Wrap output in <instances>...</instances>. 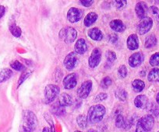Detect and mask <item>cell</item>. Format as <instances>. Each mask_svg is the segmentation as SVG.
<instances>
[{
	"mask_svg": "<svg viewBox=\"0 0 159 132\" xmlns=\"http://www.w3.org/2000/svg\"><path fill=\"white\" fill-rule=\"evenodd\" d=\"M38 124V119L34 112L24 110L20 126V132H33Z\"/></svg>",
	"mask_w": 159,
	"mask_h": 132,
	"instance_id": "cell-1",
	"label": "cell"
},
{
	"mask_svg": "<svg viewBox=\"0 0 159 132\" xmlns=\"http://www.w3.org/2000/svg\"><path fill=\"white\" fill-rule=\"evenodd\" d=\"M106 109L102 104L93 105L89 108L88 113V120L91 124H97L101 122L105 117Z\"/></svg>",
	"mask_w": 159,
	"mask_h": 132,
	"instance_id": "cell-2",
	"label": "cell"
},
{
	"mask_svg": "<svg viewBox=\"0 0 159 132\" xmlns=\"http://www.w3.org/2000/svg\"><path fill=\"white\" fill-rule=\"evenodd\" d=\"M154 125V118L151 114L145 115L138 120L135 132H150Z\"/></svg>",
	"mask_w": 159,
	"mask_h": 132,
	"instance_id": "cell-3",
	"label": "cell"
},
{
	"mask_svg": "<svg viewBox=\"0 0 159 132\" xmlns=\"http://www.w3.org/2000/svg\"><path fill=\"white\" fill-rule=\"evenodd\" d=\"M59 38L66 44H71L77 37V32L73 27H66L59 31Z\"/></svg>",
	"mask_w": 159,
	"mask_h": 132,
	"instance_id": "cell-4",
	"label": "cell"
},
{
	"mask_svg": "<svg viewBox=\"0 0 159 132\" xmlns=\"http://www.w3.org/2000/svg\"><path fill=\"white\" fill-rule=\"evenodd\" d=\"M59 86L54 84H48L45 86V99L46 104H50L55 100V99L59 94Z\"/></svg>",
	"mask_w": 159,
	"mask_h": 132,
	"instance_id": "cell-5",
	"label": "cell"
},
{
	"mask_svg": "<svg viewBox=\"0 0 159 132\" xmlns=\"http://www.w3.org/2000/svg\"><path fill=\"white\" fill-rule=\"evenodd\" d=\"M153 27V19L151 17L143 18L139 21L137 24V30H138L139 34L140 35H144L147 33L151 30V29Z\"/></svg>",
	"mask_w": 159,
	"mask_h": 132,
	"instance_id": "cell-6",
	"label": "cell"
},
{
	"mask_svg": "<svg viewBox=\"0 0 159 132\" xmlns=\"http://www.w3.org/2000/svg\"><path fill=\"white\" fill-rule=\"evenodd\" d=\"M93 83L91 80L84 82L80 86L79 89H77V96L80 99H86L89 96L91 92V89H92Z\"/></svg>",
	"mask_w": 159,
	"mask_h": 132,
	"instance_id": "cell-7",
	"label": "cell"
},
{
	"mask_svg": "<svg viewBox=\"0 0 159 132\" xmlns=\"http://www.w3.org/2000/svg\"><path fill=\"white\" fill-rule=\"evenodd\" d=\"M84 16V12L82 10L76 8V7H72L69 10L67 13V19L70 23H76L81 19Z\"/></svg>",
	"mask_w": 159,
	"mask_h": 132,
	"instance_id": "cell-8",
	"label": "cell"
},
{
	"mask_svg": "<svg viewBox=\"0 0 159 132\" xmlns=\"http://www.w3.org/2000/svg\"><path fill=\"white\" fill-rule=\"evenodd\" d=\"M101 59H102V51L99 48H94L88 59V64L90 67L92 69L97 67L100 64Z\"/></svg>",
	"mask_w": 159,
	"mask_h": 132,
	"instance_id": "cell-9",
	"label": "cell"
},
{
	"mask_svg": "<svg viewBox=\"0 0 159 132\" xmlns=\"http://www.w3.org/2000/svg\"><path fill=\"white\" fill-rule=\"evenodd\" d=\"M77 56L75 52H70V54L66 56L64 59V66L67 70H72L76 67V64H77Z\"/></svg>",
	"mask_w": 159,
	"mask_h": 132,
	"instance_id": "cell-10",
	"label": "cell"
},
{
	"mask_svg": "<svg viewBox=\"0 0 159 132\" xmlns=\"http://www.w3.org/2000/svg\"><path fill=\"white\" fill-rule=\"evenodd\" d=\"M143 59H144V56H143V53L136 52L129 57L128 63H129V66H131L132 68L138 67L143 63Z\"/></svg>",
	"mask_w": 159,
	"mask_h": 132,
	"instance_id": "cell-11",
	"label": "cell"
},
{
	"mask_svg": "<svg viewBox=\"0 0 159 132\" xmlns=\"http://www.w3.org/2000/svg\"><path fill=\"white\" fill-rule=\"evenodd\" d=\"M77 84L76 75L75 73H71L67 75L63 79V87L66 89H72L76 87Z\"/></svg>",
	"mask_w": 159,
	"mask_h": 132,
	"instance_id": "cell-12",
	"label": "cell"
},
{
	"mask_svg": "<svg viewBox=\"0 0 159 132\" xmlns=\"http://www.w3.org/2000/svg\"><path fill=\"white\" fill-rule=\"evenodd\" d=\"M135 12L137 16L140 19L147 17L148 13V7L144 2H138L136 4Z\"/></svg>",
	"mask_w": 159,
	"mask_h": 132,
	"instance_id": "cell-13",
	"label": "cell"
},
{
	"mask_svg": "<svg viewBox=\"0 0 159 132\" xmlns=\"http://www.w3.org/2000/svg\"><path fill=\"white\" fill-rule=\"evenodd\" d=\"M149 100L145 95H139L134 99V105L138 109H145L148 107Z\"/></svg>",
	"mask_w": 159,
	"mask_h": 132,
	"instance_id": "cell-14",
	"label": "cell"
},
{
	"mask_svg": "<svg viewBox=\"0 0 159 132\" xmlns=\"http://www.w3.org/2000/svg\"><path fill=\"white\" fill-rule=\"evenodd\" d=\"M75 51L79 54H84L88 50V46H87L86 40L84 38L78 39L77 41L75 44Z\"/></svg>",
	"mask_w": 159,
	"mask_h": 132,
	"instance_id": "cell-15",
	"label": "cell"
},
{
	"mask_svg": "<svg viewBox=\"0 0 159 132\" xmlns=\"http://www.w3.org/2000/svg\"><path fill=\"white\" fill-rule=\"evenodd\" d=\"M127 48L131 51L137 50L139 48V39L137 34H131L128 37L127 41Z\"/></svg>",
	"mask_w": 159,
	"mask_h": 132,
	"instance_id": "cell-16",
	"label": "cell"
},
{
	"mask_svg": "<svg viewBox=\"0 0 159 132\" xmlns=\"http://www.w3.org/2000/svg\"><path fill=\"white\" fill-rule=\"evenodd\" d=\"M88 35L92 40L96 41H100L103 38V34L102 32L97 27H94L92 29H90L88 32Z\"/></svg>",
	"mask_w": 159,
	"mask_h": 132,
	"instance_id": "cell-17",
	"label": "cell"
},
{
	"mask_svg": "<svg viewBox=\"0 0 159 132\" xmlns=\"http://www.w3.org/2000/svg\"><path fill=\"white\" fill-rule=\"evenodd\" d=\"M59 104L60 107H70L73 104V100H72L71 96L69 94L63 92L60 95L59 100Z\"/></svg>",
	"mask_w": 159,
	"mask_h": 132,
	"instance_id": "cell-18",
	"label": "cell"
},
{
	"mask_svg": "<svg viewBox=\"0 0 159 132\" xmlns=\"http://www.w3.org/2000/svg\"><path fill=\"white\" fill-rule=\"evenodd\" d=\"M109 26L111 30L116 32H119V33L123 32L125 30V29H126L124 23L120 19H113V20H111L110 22Z\"/></svg>",
	"mask_w": 159,
	"mask_h": 132,
	"instance_id": "cell-19",
	"label": "cell"
},
{
	"mask_svg": "<svg viewBox=\"0 0 159 132\" xmlns=\"http://www.w3.org/2000/svg\"><path fill=\"white\" fill-rule=\"evenodd\" d=\"M98 14L94 12H91V13H88L84 18V26L87 27H91L92 24H94L95 23V21L98 19Z\"/></svg>",
	"mask_w": 159,
	"mask_h": 132,
	"instance_id": "cell-20",
	"label": "cell"
},
{
	"mask_svg": "<svg viewBox=\"0 0 159 132\" xmlns=\"http://www.w3.org/2000/svg\"><path fill=\"white\" fill-rule=\"evenodd\" d=\"M13 75V71L9 68L0 69V83H4L10 79Z\"/></svg>",
	"mask_w": 159,
	"mask_h": 132,
	"instance_id": "cell-21",
	"label": "cell"
},
{
	"mask_svg": "<svg viewBox=\"0 0 159 132\" xmlns=\"http://www.w3.org/2000/svg\"><path fill=\"white\" fill-rule=\"evenodd\" d=\"M9 30H10L12 35L15 37H20L21 36V34H22L21 29L16 25L15 21L10 22V23H9Z\"/></svg>",
	"mask_w": 159,
	"mask_h": 132,
	"instance_id": "cell-22",
	"label": "cell"
},
{
	"mask_svg": "<svg viewBox=\"0 0 159 132\" xmlns=\"http://www.w3.org/2000/svg\"><path fill=\"white\" fill-rule=\"evenodd\" d=\"M157 44V39L155 35L154 34H151L148 35L145 39L144 46L146 48H152L154 46H156Z\"/></svg>",
	"mask_w": 159,
	"mask_h": 132,
	"instance_id": "cell-23",
	"label": "cell"
},
{
	"mask_svg": "<svg viewBox=\"0 0 159 132\" xmlns=\"http://www.w3.org/2000/svg\"><path fill=\"white\" fill-rule=\"evenodd\" d=\"M148 79L149 82L152 83H159V69L158 68H154L151 69L148 73Z\"/></svg>",
	"mask_w": 159,
	"mask_h": 132,
	"instance_id": "cell-24",
	"label": "cell"
},
{
	"mask_svg": "<svg viewBox=\"0 0 159 132\" xmlns=\"http://www.w3.org/2000/svg\"><path fill=\"white\" fill-rule=\"evenodd\" d=\"M132 86L133 89L135 92H142L143 90L145 87V83L144 82L142 81L140 79H135L133 81L132 83Z\"/></svg>",
	"mask_w": 159,
	"mask_h": 132,
	"instance_id": "cell-25",
	"label": "cell"
},
{
	"mask_svg": "<svg viewBox=\"0 0 159 132\" xmlns=\"http://www.w3.org/2000/svg\"><path fill=\"white\" fill-rule=\"evenodd\" d=\"M76 123H77L78 126H79L80 128L85 129L88 127V117H86L84 114H80L76 117Z\"/></svg>",
	"mask_w": 159,
	"mask_h": 132,
	"instance_id": "cell-26",
	"label": "cell"
},
{
	"mask_svg": "<svg viewBox=\"0 0 159 132\" xmlns=\"http://www.w3.org/2000/svg\"><path fill=\"white\" fill-rule=\"evenodd\" d=\"M115 95H116V98L122 102L125 101L127 99V92L124 89H122V88H118L115 92Z\"/></svg>",
	"mask_w": 159,
	"mask_h": 132,
	"instance_id": "cell-27",
	"label": "cell"
},
{
	"mask_svg": "<svg viewBox=\"0 0 159 132\" xmlns=\"http://www.w3.org/2000/svg\"><path fill=\"white\" fill-rule=\"evenodd\" d=\"M148 12L154 19L156 22L159 23V9L155 6H151L149 9H148Z\"/></svg>",
	"mask_w": 159,
	"mask_h": 132,
	"instance_id": "cell-28",
	"label": "cell"
},
{
	"mask_svg": "<svg viewBox=\"0 0 159 132\" xmlns=\"http://www.w3.org/2000/svg\"><path fill=\"white\" fill-rule=\"evenodd\" d=\"M126 124V119L122 114L119 113L116 117V126L118 128H124Z\"/></svg>",
	"mask_w": 159,
	"mask_h": 132,
	"instance_id": "cell-29",
	"label": "cell"
},
{
	"mask_svg": "<svg viewBox=\"0 0 159 132\" xmlns=\"http://www.w3.org/2000/svg\"><path fill=\"white\" fill-rule=\"evenodd\" d=\"M10 66H11V68L13 69H14V70L16 71H19V72L24 71V69H25L24 65L17 60L12 61V62H10Z\"/></svg>",
	"mask_w": 159,
	"mask_h": 132,
	"instance_id": "cell-30",
	"label": "cell"
},
{
	"mask_svg": "<svg viewBox=\"0 0 159 132\" xmlns=\"http://www.w3.org/2000/svg\"><path fill=\"white\" fill-rule=\"evenodd\" d=\"M149 63L151 66H159V52L154 53L151 56L149 60Z\"/></svg>",
	"mask_w": 159,
	"mask_h": 132,
	"instance_id": "cell-31",
	"label": "cell"
},
{
	"mask_svg": "<svg viewBox=\"0 0 159 132\" xmlns=\"http://www.w3.org/2000/svg\"><path fill=\"white\" fill-rule=\"evenodd\" d=\"M105 57H106L107 62L111 64L116 61V54L113 51H107L105 53Z\"/></svg>",
	"mask_w": 159,
	"mask_h": 132,
	"instance_id": "cell-32",
	"label": "cell"
},
{
	"mask_svg": "<svg viewBox=\"0 0 159 132\" xmlns=\"http://www.w3.org/2000/svg\"><path fill=\"white\" fill-rule=\"evenodd\" d=\"M52 111L53 112V113L54 114H56V116H62V115L65 114V109L63 108V107H60L59 104V106H55V107H53L52 108Z\"/></svg>",
	"mask_w": 159,
	"mask_h": 132,
	"instance_id": "cell-33",
	"label": "cell"
},
{
	"mask_svg": "<svg viewBox=\"0 0 159 132\" xmlns=\"http://www.w3.org/2000/svg\"><path fill=\"white\" fill-rule=\"evenodd\" d=\"M111 83H112L111 79L110 78V77L106 76L102 80V82H101V87L104 89H108V88L111 86Z\"/></svg>",
	"mask_w": 159,
	"mask_h": 132,
	"instance_id": "cell-34",
	"label": "cell"
},
{
	"mask_svg": "<svg viewBox=\"0 0 159 132\" xmlns=\"http://www.w3.org/2000/svg\"><path fill=\"white\" fill-rule=\"evenodd\" d=\"M118 73H119V76L121 77V78H126V75H127V69H126V67L124 65H121V66L119 68Z\"/></svg>",
	"mask_w": 159,
	"mask_h": 132,
	"instance_id": "cell-35",
	"label": "cell"
},
{
	"mask_svg": "<svg viewBox=\"0 0 159 132\" xmlns=\"http://www.w3.org/2000/svg\"><path fill=\"white\" fill-rule=\"evenodd\" d=\"M149 111L151 112L152 116L154 115V116L157 117L159 115V109L157 108V107L154 104V103H152V104H151V106H150Z\"/></svg>",
	"mask_w": 159,
	"mask_h": 132,
	"instance_id": "cell-36",
	"label": "cell"
},
{
	"mask_svg": "<svg viewBox=\"0 0 159 132\" xmlns=\"http://www.w3.org/2000/svg\"><path fill=\"white\" fill-rule=\"evenodd\" d=\"M30 75V72H24L22 74H21L20 77L19 79V81H18V86H17L18 87H19V86H20V85L22 84V83H24L27 78H28Z\"/></svg>",
	"mask_w": 159,
	"mask_h": 132,
	"instance_id": "cell-37",
	"label": "cell"
},
{
	"mask_svg": "<svg viewBox=\"0 0 159 132\" xmlns=\"http://www.w3.org/2000/svg\"><path fill=\"white\" fill-rule=\"evenodd\" d=\"M126 0H121V1H116L115 2V6L117 10H122L123 8H124L126 6Z\"/></svg>",
	"mask_w": 159,
	"mask_h": 132,
	"instance_id": "cell-38",
	"label": "cell"
},
{
	"mask_svg": "<svg viewBox=\"0 0 159 132\" xmlns=\"http://www.w3.org/2000/svg\"><path fill=\"white\" fill-rule=\"evenodd\" d=\"M45 120H46L47 122H48V124H50V126H51V132H55L54 123H53V120L52 119L51 116H50L48 113H45Z\"/></svg>",
	"mask_w": 159,
	"mask_h": 132,
	"instance_id": "cell-39",
	"label": "cell"
},
{
	"mask_svg": "<svg viewBox=\"0 0 159 132\" xmlns=\"http://www.w3.org/2000/svg\"><path fill=\"white\" fill-rule=\"evenodd\" d=\"M108 97V95L107 93H105V92H101L98 95L96 96L95 97V101L96 102H102V101L105 100Z\"/></svg>",
	"mask_w": 159,
	"mask_h": 132,
	"instance_id": "cell-40",
	"label": "cell"
},
{
	"mask_svg": "<svg viewBox=\"0 0 159 132\" xmlns=\"http://www.w3.org/2000/svg\"><path fill=\"white\" fill-rule=\"evenodd\" d=\"M80 3L85 7H89L92 6V4L94 3V1L93 0H80Z\"/></svg>",
	"mask_w": 159,
	"mask_h": 132,
	"instance_id": "cell-41",
	"label": "cell"
},
{
	"mask_svg": "<svg viewBox=\"0 0 159 132\" xmlns=\"http://www.w3.org/2000/svg\"><path fill=\"white\" fill-rule=\"evenodd\" d=\"M108 40H109V42H111V43H116L118 40V36L116 35V34H109V35H108Z\"/></svg>",
	"mask_w": 159,
	"mask_h": 132,
	"instance_id": "cell-42",
	"label": "cell"
},
{
	"mask_svg": "<svg viewBox=\"0 0 159 132\" xmlns=\"http://www.w3.org/2000/svg\"><path fill=\"white\" fill-rule=\"evenodd\" d=\"M6 13V8L4 6L0 5V19L5 15Z\"/></svg>",
	"mask_w": 159,
	"mask_h": 132,
	"instance_id": "cell-43",
	"label": "cell"
},
{
	"mask_svg": "<svg viewBox=\"0 0 159 132\" xmlns=\"http://www.w3.org/2000/svg\"><path fill=\"white\" fill-rule=\"evenodd\" d=\"M42 132H50V129L48 128V127H45L43 128V130H42Z\"/></svg>",
	"mask_w": 159,
	"mask_h": 132,
	"instance_id": "cell-44",
	"label": "cell"
},
{
	"mask_svg": "<svg viewBox=\"0 0 159 132\" xmlns=\"http://www.w3.org/2000/svg\"><path fill=\"white\" fill-rule=\"evenodd\" d=\"M156 101H157V104H158V105H159V92H157V96H156Z\"/></svg>",
	"mask_w": 159,
	"mask_h": 132,
	"instance_id": "cell-45",
	"label": "cell"
},
{
	"mask_svg": "<svg viewBox=\"0 0 159 132\" xmlns=\"http://www.w3.org/2000/svg\"><path fill=\"white\" fill-rule=\"evenodd\" d=\"M88 132H98V131H97V130H94V129H91V130H88Z\"/></svg>",
	"mask_w": 159,
	"mask_h": 132,
	"instance_id": "cell-46",
	"label": "cell"
},
{
	"mask_svg": "<svg viewBox=\"0 0 159 132\" xmlns=\"http://www.w3.org/2000/svg\"><path fill=\"white\" fill-rule=\"evenodd\" d=\"M74 132H82V131H80V130H76V131H74Z\"/></svg>",
	"mask_w": 159,
	"mask_h": 132,
	"instance_id": "cell-47",
	"label": "cell"
},
{
	"mask_svg": "<svg viewBox=\"0 0 159 132\" xmlns=\"http://www.w3.org/2000/svg\"><path fill=\"white\" fill-rule=\"evenodd\" d=\"M157 132H159V130H158V131H157Z\"/></svg>",
	"mask_w": 159,
	"mask_h": 132,
	"instance_id": "cell-48",
	"label": "cell"
}]
</instances>
